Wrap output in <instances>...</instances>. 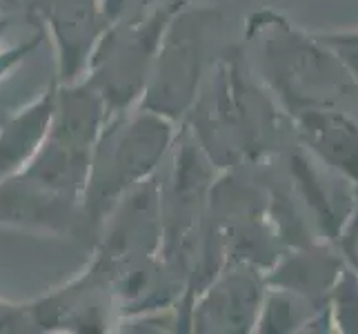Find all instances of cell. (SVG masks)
Segmentation results:
<instances>
[{"mask_svg": "<svg viewBox=\"0 0 358 334\" xmlns=\"http://www.w3.org/2000/svg\"><path fill=\"white\" fill-rule=\"evenodd\" d=\"M49 116H52V111H49V105L45 101L43 105L31 109L27 116L16 120L14 127H9L3 139V145H0V169L14 167L16 160L20 163V158L31 150L27 145L38 141V136L45 132Z\"/></svg>", "mask_w": 358, "mask_h": 334, "instance_id": "cell-1", "label": "cell"}]
</instances>
